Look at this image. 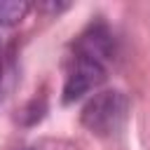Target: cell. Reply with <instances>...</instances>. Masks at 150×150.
I'll return each instance as SVG.
<instances>
[{"mask_svg": "<svg viewBox=\"0 0 150 150\" xmlns=\"http://www.w3.org/2000/svg\"><path fill=\"white\" fill-rule=\"evenodd\" d=\"M103 80H105V66L103 63H98L89 56L75 54V63L66 77V84H63V101L70 103V101L84 96L87 91L98 87Z\"/></svg>", "mask_w": 150, "mask_h": 150, "instance_id": "obj_2", "label": "cell"}, {"mask_svg": "<svg viewBox=\"0 0 150 150\" xmlns=\"http://www.w3.org/2000/svg\"><path fill=\"white\" fill-rule=\"evenodd\" d=\"M129 110V101L122 91H98L94 98L87 101V105L82 108V124L96 134V136H110L115 134Z\"/></svg>", "mask_w": 150, "mask_h": 150, "instance_id": "obj_1", "label": "cell"}, {"mask_svg": "<svg viewBox=\"0 0 150 150\" xmlns=\"http://www.w3.org/2000/svg\"><path fill=\"white\" fill-rule=\"evenodd\" d=\"M30 9L26 0H0V26H16Z\"/></svg>", "mask_w": 150, "mask_h": 150, "instance_id": "obj_3", "label": "cell"}]
</instances>
